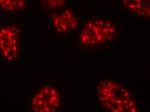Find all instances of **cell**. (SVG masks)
Masks as SVG:
<instances>
[{"label": "cell", "mask_w": 150, "mask_h": 112, "mask_svg": "<svg viewBox=\"0 0 150 112\" xmlns=\"http://www.w3.org/2000/svg\"><path fill=\"white\" fill-rule=\"evenodd\" d=\"M62 99L55 86L44 84L37 88L29 102V109L36 112H55L60 110Z\"/></svg>", "instance_id": "cell-4"}, {"label": "cell", "mask_w": 150, "mask_h": 112, "mask_svg": "<svg viewBox=\"0 0 150 112\" xmlns=\"http://www.w3.org/2000/svg\"><path fill=\"white\" fill-rule=\"evenodd\" d=\"M96 99L105 110L112 112H135L138 107L135 97L122 84L102 80L96 85Z\"/></svg>", "instance_id": "cell-1"}, {"label": "cell", "mask_w": 150, "mask_h": 112, "mask_svg": "<svg viewBox=\"0 0 150 112\" xmlns=\"http://www.w3.org/2000/svg\"><path fill=\"white\" fill-rule=\"evenodd\" d=\"M27 0H0V13L18 14L26 8Z\"/></svg>", "instance_id": "cell-7"}, {"label": "cell", "mask_w": 150, "mask_h": 112, "mask_svg": "<svg viewBox=\"0 0 150 112\" xmlns=\"http://www.w3.org/2000/svg\"><path fill=\"white\" fill-rule=\"evenodd\" d=\"M48 26L52 34L69 35L79 26V19L73 7L65 5L54 12L48 20Z\"/></svg>", "instance_id": "cell-5"}, {"label": "cell", "mask_w": 150, "mask_h": 112, "mask_svg": "<svg viewBox=\"0 0 150 112\" xmlns=\"http://www.w3.org/2000/svg\"><path fill=\"white\" fill-rule=\"evenodd\" d=\"M24 33L14 21L0 23V58L5 64L20 66L25 56Z\"/></svg>", "instance_id": "cell-3"}, {"label": "cell", "mask_w": 150, "mask_h": 112, "mask_svg": "<svg viewBox=\"0 0 150 112\" xmlns=\"http://www.w3.org/2000/svg\"><path fill=\"white\" fill-rule=\"evenodd\" d=\"M118 27L108 18L95 16L86 21L79 31L78 43L82 47H95L113 41Z\"/></svg>", "instance_id": "cell-2"}, {"label": "cell", "mask_w": 150, "mask_h": 112, "mask_svg": "<svg viewBox=\"0 0 150 112\" xmlns=\"http://www.w3.org/2000/svg\"><path fill=\"white\" fill-rule=\"evenodd\" d=\"M121 4L127 12L150 19V0H122Z\"/></svg>", "instance_id": "cell-6"}, {"label": "cell", "mask_w": 150, "mask_h": 112, "mask_svg": "<svg viewBox=\"0 0 150 112\" xmlns=\"http://www.w3.org/2000/svg\"><path fill=\"white\" fill-rule=\"evenodd\" d=\"M40 5L46 11H56L66 5L67 0H37Z\"/></svg>", "instance_id": "cell-8"}]
</instances>
